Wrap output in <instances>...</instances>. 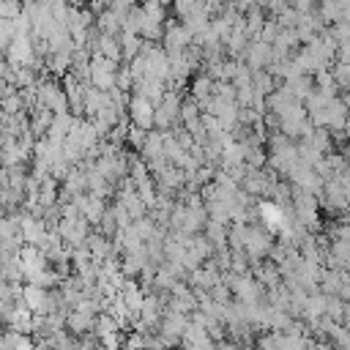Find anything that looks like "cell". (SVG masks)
I'll return each mask as SVG.
<instances>
[{
	"instance_id": "1",
	"label": "cell",
	"mask_w": 350,
	"mask_h": 350,
	"mask_svg": "<svg viewBox=\"0 0 350 350\" xmlns=\"http://www.w3.org/2000/svg\"><path fill=\"white\" fill-rule=\"evenodd\" d=\"M186 328H189V317L180 314V312L167 309L164 317H161V323H159V328H156V334H159V342H161L164 347H172V345H178V342H183Z\"/></svg>"
},
{
	"instance_id": "2",
	"label": "cell",
	"mask_w": 350,
	"mask_h": 350,
	"mask_svg": "<svg viewBox=\"0 0 350 350\" xmlns=\"http://www.w3.org/2000/svg\"><path fill=\"white\" fill-rule=\"evenodd\" d=\"M180 98H178V93H172V90H167L164 93V98H161V104L156 107V118H153V126L156 129H161V131H170L175 123H180Z\"/></svg>"
},
{
	"instance_id": "3",
	"label": "cell",
	"mask_w": 350,
	"mask_h": 350,
	"mask_svg": "<svg viewBox=\"0 0 350 350\" xmlns=\"http://www.w3.org/2000/svg\"><path fill=\"white\" fill-rule=\"evenodd\" d=\"M129 118H131V126H137V129H142V131H148V129H153V118H156V107L148 101V98H142V96H131L129 98Z\"/></svg>"
},
{
	"instance_id": "4",
	"label": "cell",
	"mask_w": 350,
	"mask_h": 350,
	"mask_svg": "<svg viewBox=\"0 0 350 350\" xmlns=\"http://www.w3.org/2000/svg\"><path fill=\"white\" fill-rule=\"evenodd\" d=\"M164 52L167 55H183V52H189V44H191V36H189V30L183 27V25H167L164 27Z\"/></svg>"
},
{
	"instance_id": "5",
	"label": "cell",
	"mask_w": 350,
	"mask_h": 350,
	"mask_svg": "<svg viewBox=\"0 0 350 350\" xmlns=\"http://www.w3.org/2000/svg\"><path fill=\"white\" fill-rule=\"evenodd\" d=\"M273 249V243H271V235L262 230V227H249V238H246V246H243V254L249 257V260H262L268 252Z\"/></svg>"
},
{
	"instance_id": "6",
	"label": "cell",
	"mask_w": 350,
	"mask_h": 350,
	"mask_svg": "<svg viewBox=\"0 0 350 350\" xmlns=\"http://www.w3.org/2000/svg\"><path fill=\"white\" fill-rule=\"evenodd\" d=\"M243 60H246V68L252 71H262L265 66L273 63V49L271 44H262V41H252L243 52Z\"/></svg>"
},
{
	"instance_id": "7",
	"label": "cell",
	"mask_w": 350,
	"mask_h": 350,
	"mask_svg": "<svg viewBox=\"0 0 350 350\" xmlns=\"http://www.w3.org/2000/svg\"><path fill=\"white\" fill-rule=\"evenodd\" d=\"M66 325H68L74 334H85V331L96 328V317H93L90 312H82V309H68Z\"/></svg>"
},
{
	"instance_id": "8",
	"label": "cell",
	"mask_w": 350,
	"mask_h": 350,
	"mask_svg": "<svg viewBox=\"0 0 350 350\" xmlns=\"http://www.w3.org/2000/svg\"><path fill=\"white\" fill-rule=\"evenodd\" d=\"M227 232H230V230H227L224 224H219V221H208V224H205V241H208L213 249H216V246H219V249L227 246Z\"/></svg>"
},
{
	"instance_id": "9",
	"label": "cell",
	"mask_w": 350,
	"mask_h": 350,
	"mask_svg": "<svg viewBox=\"0 0 350 350\" xmlns=\"http://www.w3.org/2000/svg\"><path fill=\"white\" fill-rule=\"evenodd\" d=\"M0 342L5 345V350H36V342H33L27 334H16V331L3 334Z\"/></svg>"
},
{
	"instance_id": "10",
	"label": "cell",
	"mask_w": 350,
	"mask_h": 350,
	"mask_svg": "<svg viewBox=\"0 0 350 350\" xmlns=\"http://www.w3.org/2000/svg\"><path fill=\"white\" fill-rule=\"evenodd\" d=\"M145 139H148V131H142V129H137V126H129V131H126V142H129V145H134L137 150H142Z\"/></svg>"
},
{
	"instance_id": "11",
	"label": "cell",
	"mask_w": 350,
	"mask_h": 350,
	"mask_svg": "<svg viewBox=\"0 0 350 350\" xmlns=\"http://www.w3.org/2000/svg\"><path fill=\"white\" fill-rule=\"evenodd\" d=\"M342 104H345V109H347V118H350V93H345V98H342Z\"/></svg>"
}]
</instances>
